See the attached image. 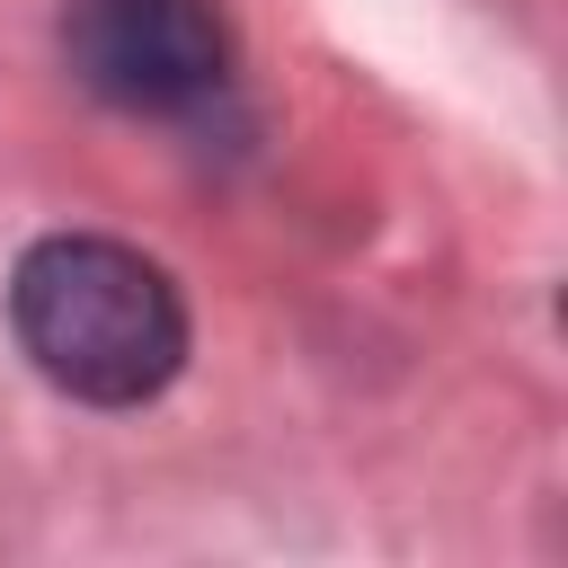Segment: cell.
Returning a JSON list of instances; mask_svg holds the SVG:
<instances>
[{
	"instance_id": "6da1fadb",
	"label": "cell",
	"mask_w": 568,
	"mask_h": 568,
	"mask_svg": "<svg viewBox=\"0 0 568 568\" xmlns=\"http://www.w3.org/2000/svg\"><path fill=\"white\" fill-rule=\"evenodd\" d=\"M9 328L27 364L89 408H142L186 364V302L178 284L98 231H53L9 275Z\"/></svg>"
},
{
	"instance_id": "7a4b0ae2",
	"label": "cell",
	"mask_w": 568,
	"mask_h": 568,
	"mask_svg": "<svg viewBox=\"0 0 568 568\" xmlns=\"http://www.w3.org/2000/svg\"><path fill=\"white\" fill-rule=\"evenodd\" d=\"M62 62L124 115H186L231 80V27L213 0H62Z\"/></svg>"
}]
</instances>
